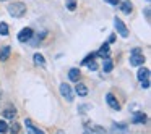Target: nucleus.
<instances>
[{"label":"nucleus","instance_id":"obj_28","mask_svg":"<svg viewBox=\"0 0 151 134\" xmlns=\"http://www.w3.org/2000/svg\"><path fill=\"white\" fill-rule=\"evenodd\" d=\"M86 108H89V105H81V107H80V113H85Z\"/></svg>","mask_w":151,"mask_h":134},{"label":"nucleus","instance_id":"obj_7","mask_svg":"<svg viewBox=\"0 0 151 134\" xmlns=\"http://www.w3.org/2000/svg\"><path fill=\"white\" fill-rule=\"evenodd\" d=\"M106 102H107V105L112 108V110H120V104H119L117 99H115L112 94H107V95H106Z\"/></svg>","mask_w":151,"mask_h":134},{"label":"nucleus","instance_id":"obj_16","mask_svg":"<svg viewBox=\"0 0 151 134\" xmlns=\"http://www.w3.org/2000/svg\"><path fill=\"white\" fill-rule=\"evenodd\" d=\"M137 78L140 79V81H141V79H145V78H150V69H148V68H140L137 71Z\"/></svg>","mask_w":151,"mask_h":134},{"label":"nucleus","instance_id":"obj_9","mask_svg":"<svg viewBox=\"0 0 151 134\" xmlns=\"http://www.w3.org/2000/svg\"><path fill=\"white\" fill-rule=\"evenodd\" d=\"M24 124H26V129L33 134H42V129H39L37 126H34V123L31 120H24Z\"/></svg>","mask_w":151,"mask_h":134},{"label":"nucleus","instance_id":"obj_29","mask_svg":"<svg viewBox=\"0 0 151 134\" xmlns=\"http://www.w3.org/2000/svg\"><path fill=\"white\" fill-rule=\"evenodd\" d=\"M104 2H107L109 5H117V0H104Z\"/></svg>","mask_w":151,"mask_h":134},{"label":"nucleus","instance_id":"obj_4","mask_svg":"<svg viewBox=\"0 0 151 134\" xmlns=\"http://www.w3.org/2000/svg\"><path fill=\"white\" fill-rule=\"evenodd\" d=\"M114 26H115L117 33L120 34L122 37H128V29H127V26L124 24V21H122L120 18H114Z\"/></svg>","mask_w":151,"mask_h":134},{"label":"nucleus","instance_id":"obj_15","mask_svg":"<svg viewBox=\"0 0 151 134\" xmlns=\"http://www.w3.org/2000/svg\"><path fill=\"white\" fill-rule=\"evenodd\" d=\"M94 55H96V57H101V58H106V57L109 55V45H107V44H104V45H102L101 49H99L98 52L94 53Z\"/></svg>","mask_w":151,"mask_h":134},{"label":"nucleus","instance_id":"obj_6","mask_svg":"<svg viewBox=\"0 0 151 134\" xmlns=\"http://www.w3.org/2000/svg\"><path fill=\"white\" fill-rule=\"evenodd\" d=\"M60 94H62V97L65 99L67 102H73V92H72V89H70L68 84H65V82L60 84Z\"/></svg>","mask_w":151,"mask_h":134},{"label":"nucleus","instance_id":"obj_19","mask_svg":"<svg viewBox=\"0 0 151 134\" xmlns=\"http://www.w3.org/2000/svg\"><path fill=\"white\" fill-rule=\"evenodd\" d=\"M86 131L88 133H104V128H101V126H91V128H86Z\"/></svg>","mask_w":151,"mask_h":134},{"label":"nucleus","instance_id":"obj_22","mask_svg":"<svg viewBox=\"0 0 151 134\" xmlns=\"http://www.w3.org/2000/svg\"><path fill=\"white\" fill-rule=\"evenodd\" d=\"M8 131V126L5 123V120H0V133H7Z\"/></svg>","mask_w":151,"mask_h":134},{"label":"nucleus","instance_id":"obj_26","mask_svg":"<svg viewBox=\"0 0 151 134\" xmlns=\"http://www.w3.org/2000/svg\"><path fill=\"white\" fill-rule=\"evenodd\" d=\"M67 8H68L70 11H73V10H75V8H76V4H75V2H70V4L67 5Z\"/></svg>","mask_w":151,"mask_h":134},{"label":"nucleus","instance_id":"obj_10","mask_svg":"<svg viewBox=\"0 0 151 134\" xmlns=\"http://www.w3.org/2000/svg\"><path fill=\"white\" fill-rule=\"evenodd\" d=\"M146 115L145 113H141V111H137L135 113V116H133V121L132 123H135V124H143V123H146Z\"/></svg>","mask_w":151,"mask_h":134},{"label":"nucleus","instance_id":"obj_14","mask_svg":"<svg viewBox=\"0 0 151 134\" xmlns=\"http://www.w3.org/2000/svg\"><path fill=\"white\" fill-rule=\"evenodd\" d=\"M112 68H114V63H112V60L109 58V57H106L104 63H102V69H104V73H111Z\"/></svg>","mask_w":151,"mask_h":134},{"label":"nucleus","instance_id":"obj_25","mask_svg":"<svg viewBox=\"0 0 151 134\" xmlns=\"http://www.w3.org/2000/svg\"><path fill=\"white\" fill-rule=\"evenodd\" d=\"M94 57H96V55H94V53H91V55H88V57H86V58H85V60H83V62H81V63H83V65H86V63H88V62H89V60H93V58H94Z\"/></svg>","mask_w":151,"mask_h":134},{"label":"nucleus","instance_id":"obj_1","mask_svg":"<svg viewBox=\"0 0 151 134\" xmlns=\"http://www.w3.org/2000/svg\"><path fill=\"white\" fill-rule=\"evenodd\" d=\"M7 10L13 18H21V16H24V13H26V5H24L23 2H15V4L8 5Z\"/></svg>","mask_w":151,"mask_h":134},{"label":"nucleus","instance_id":"obj_18","mask_svg":"<svg viewBox=\"0 0 151 134\" xmlns=\"http://www.w3.org/2000/svg\"><path fill=\"white\" fill-rule=\"evenodd\" d=\"M112 131H127V124H119V123H114L112 124Z\"/></svg>","mask_w":151,"mask_h":134},{"label":"nucleus","instance_id":"obj_20","mask_svg":"<svg viewBox=\"0 0 151 134\" xmlns=\"http://www.w3.org/2000/svg\"><path fill=\"white\" fill-rule=\"evenodd\" d=\"M0 34L2 36H8V24L7 23H0Z\"/></svg>","mask_w":151,"mask_h":134},{"label":"nucleus","instance_id":"obj_2","mask_svg":"<svg viewBox=\"0 0 151 134\" xmlns=\"http://www.w3.org/2000/svg\"><path fill=\"white\" fill-rule=\"evenodd\" d=\"M145 63V57L143 53H140V49H133L130 55V65L132 66H141Z\"/></svg>","mask_w":151,"mask_h":134},{"label":"nucleus","instance_id":"obj_8","mask_svg":"<svg viewBox=\"0 0 151 134\" xmlns=\"http://www.w3.org/2000/svg\"><path fill=\"white\" fill-rule=\"evenodd\" d=\"M75 91H76V94H78V97H86V95H88V87H86V84H83V82H78V84L75 86Z\"/></svg>","mask_w":151,"mask_h":134},{"label":"nucleus","instance_id":"obj_23","mask_svg":"<svg viewBox=\"0 0 151 134\" xmlns=\"http://www.w3.org/2000/svg\"><path fill=\"white\" fill-rule=\"evenodd\" d=\"M141 87H145V89H148V87H150V78L141 79Z\"/></svg>","mask_w":151,"mask_h":134},{"label":"nucleus","instance_id":"obj_21","mask_svg":"<svg viewBox=\"0 0 151 134\" xmlns=\"http://www.w3.org/2000/svg\"><path fill=\"white\" fill-rule=\"evenodd\" d=\"M86 66L89 68V71H96V69H98V65H96L94 58H93V60H89V62L86 63Z\"/></svg>","mask_w":151,"mask_h":134},{"label":"nucleus","instance_id":"obj_24","mask_svg":"<svg viewBox=\"0 0 151 134\" xmlns=\"http://www.w3.org/2000/svg\"><path fill=\"white\" fill-rule=\"evenodd\" d=\"M145 18H146V20H150V18H151V10H150V7L145 8Z\"/></svg>","mask_w":151,"mask_h":134},{"label":"nucleus","instance_id":"obj_13","mask_svg":"<svg viewBox=\"0 0 151 134\" xmlns=\"http://www.w3.org/2000/svg\"><path fill=\"white\" fill-rule=\"evenodd\" d=\"M68 79L70 81H73V82H76L80 79V69L78 68H72L68 71Z\"/></svg>","mask_w":151,"mask_h":134},{"label":"nucleus","instance_id":"obj_27","mask_svg":"<svg viewBox=\"0 0 151 134\" xmlns=\"http://www.w3.org/2000/svg\"><path fill=\"white\" fill-rule=\"evenodd\" d=\"M10 131L12 133H18V131H20V126H18V124H13V126L10 128Z\"/></svg>","mask_w":151,"mask_h":134},{"label":"nucleus","instance_id":"obj_30","mask_svg":"<svg viewBox=\"0 0 151 134\" xmlns=\"http://www.w3.org/2000/svg\"><path fill=\"white\" fill-rule=\"evenodd\" d=\"M146 2H150V0H146Z\"/></svg>","mask_w":151,"mask_h":134},{"label":"nucleus","instance_id":"obj_11","mask_svg":"<svg viewBox=\"0 0 151 134\" xmlns=\"http://www.w3.org/2000/svg\"><path fill=\"white\" fill-rule=\"evenodd\" d=\"M10 52H12V47L10 45H5L4 49L0 50V60H2V62H7L8 57H10Z\"/></svg>","mask_w":151,"mask_h":134},{"label":"nucleus","instance_id":"obj_3","mask_svg":"<svg viewBox=\"0 0 151 134\" xmlns=\"http://www.w3.org/2000/svg\"><path fill=\"white\" fill-rule=\"evenodd\" d=\"M34 36V31L31 29V28H23V29L18 33V40L20 42H29L31 39H33Z\"/></svg>","mask_w":151,"mask_h":134},{"label":"nucleus","instance_id":"obj_17","mask_svg":"<svg viewBox=\"0 0 151 134\" xmlns=\"http://www.w3.org/2000/svg\"><path fill=\"white\" fill-rule=\"evenodd\" d=\"M33 58H34V63H36V65H41V66L46 65V60H44V57L41 55V53H36Z\"/></svg>","mask_w":151,"mask_h":134},{"label":"nucleus","instance_id":"obj_12","mask_svg":"<svg viewBox=\"0 0 151 134\" xmlns=\"http://www.w3.org/2000/svg\"><path fill=\"white\" fill-rule=\"evenodd\" d=\"M4 116L8 118V120H13L15 116H17V110H15V107H7L4 110Z\"/></svg>","mask_w":151,"mask_h":134},{"label":"nucleus","instance_id":"obj_5","mask_svg":"<svg viewBox=\"0 0 151 134\" xmlns=\"http://www.w3.org/2000/svg\"><path fill=\"white\" fill-rule=\"evenodd\" d=\"M117 7L120 8V11L124 15H130L133 11V7H132L130 0H117Z\"/></svg>","mask_w":151,"mask_h":134}]
</instances>
